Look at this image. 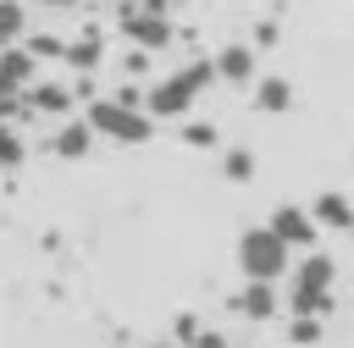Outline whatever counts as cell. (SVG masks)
Returning a JSON list of instances; mask_svg holds the SVG:
<instances>
[{
    "instance_id": "obj_2",
    "label": "cell",
    "mask_w": 354,
    "mask_h": 348,
    "mask_svg": "<svg viewBox=\"0 0 354 348\" xmlns=\"http://www.w3.org/2000/svg\"><path fill=\"white\" fill-rule=\"evenodd\" d=\"M238 271H243V282H277V276L293 271V249L266 221L260 226H243L238 232Z\"/></svg>"
},
{
    "instance_id": "obj_8",
    "label": "cell",
    "mask_w": 354,
    "mask_h": 348,
    "mask_svg": "<svg viewBox=\"0 0 354 348\" xmlns=\"http://www.w3.org/2000/svg\"><path fill=\"white\" fill-rule=\"evenodd\" d=\"M94 127H88V116H61V127L50 133V155H61V160H83L88 149H94Z\"/></svg>"
},
{
    "instance_id": "obj_11",
    "label": "cell",
    "mask_w": 354,
    "mask_h": 348,
    "mask_svg": "<svg viewBox=\"0 0 354 348\" xmlns=\"http://www.w3.org/2000/svg\"><path fill=\"white\" fill-rule=\"evenodd\" d=\"M22 99H28L39 116H66V110L77 105V88H72V83H33Z\"/></svg>"
},
{
    "instance_id": "obj_4",
    "label": "cell",
    "mask_w": 354,
    "mask_h": 348,
    "mask_svg": "<svg viewBox=\"0 0 354 348\" xmlns=\"http://www.w3.org/2000/svg\"><path fill=\"white\" fill-rule=\"evenodd\" d=\"M266 226H271V232H277L288 249H304V254L321 243V226H315L310 204H277V210L266 215Z\"/></svg>"
},
{
    "instance_id": "obj_19",
    "label": "cell",
    "mask_w": 354,
    "mask_h": 348,
    "mask_svg": "<svg viewBox=\"0 0 354 348\" xmlns=\"http://www.w3.org/2000/svg\"><path fill=\"white\" fill-rule=\"evenodd\" d=\"M22 44H28V50H33L39 61H55V55L66 61V39H55V33H28Z\"/></svg>"
},
{
    "instance_id": "obj_24",
    "label": "cell",
    "mask_w": 354,
    "mask_h": 348,
    "mask_svg": "<svg viewBox=\"0 0 354 348\" xmlns=\"http://www.w3.org/2000/svg\"><path fill=\"white\" fill-rule=\"evenodd\" d=\"M17 105H22V94H17V99H0V127H6V116H11Z\"/></svg>"
},
{
    "instance_id": "obj_21",
    "label": "cell",
    "mask_w": 354,
    "mask_h": 348,
    "mask_svg": "<svg viewBox=\"0 0 354 348\" xmlns=\"http://www.w3.org/2000/svg\"><path fill=\"white\" fill-rule=\"evenodd\" d=\"M22 155H28L22 138H17L11 127H0V171H6V166H22Z\"/></svg>"
},
{
    "instance_id": "obj_15",
    "label": "cell",
    "mask_w": 354,
    "mask_h": 348,
    "mask_svg": "<svg viewBox=\"0 0 354 348\" xmlns=\"http://www.w3.org/2000/svg\"><path fill=\"white\" fill-rule=\"evenodd\" d=\"M28 39V11H22V0H0V50L6 44H22Z\"/></svg>"
},
{
    "instance_id": "obj_25",
    "label": "cell",
    "mask_w": 354,
    "mask_h": 348,
    "mask_svg": "<svg viewBox=\"0 0 354 348\" xmlns=\"http://www.w3.org/2000/svg\"><path fill=\"white\" fill-rule=\"evenodd\" d=\"M149 348H183V342H177V337H171V342H149Z\"/></svg>"
},
{
    "instance_id": "obj_22",
    "label": "cell",
    "mask_w": 354,
    "mask_h": 348,
    "mask_svg": "<svg viewBox=\"0 0 354 348\" xmlns=\"http://www.w3.org/2000/svg\"><path fill=\"white\" fill-rule=\"evenodd\" d=\"M199 331H205V320H199V315H177V320H171V337H177L183 348H194V337H199Z\"/></svg>"
},
{
    "instance_id": "obj_26",
    "label": "cell",
    "mask_w": 354,
    "mask_h": 348,
    "mask_svg": "<svg viewBox=\"0 0 354 348\" xmlns=\"http://www.w3.org/2000/svg\"><path fill=\"white\" fill-rule=\"evenodd\" d=\"M44 6H72V0H44Z\"/></svg>"
},
{
    "instance_id": "obj_5",
    "label": "cell",
    "mask_w": 354,
    "mask_h": 348,
    "mask_svg": "<svg viewBox=\"0 0 354 348\" xmlns=\"http://www.w3.org/2000/svg\"><path fill=\"white\" fill-rule=\"evenodd\" d=\"M39 83V55L28 44H6L0 50V99H17Z\"/></svg>"
},
{
    "instance_id": "obj_17",
    "label": "cell",
    "mask_w": 354,
    "mask_h": 348,
    "mask_svg": "<svg viewBox=\"0 0 354 348\" xmlns=\"http://www.w3.org/2000/svg\"><path fill=\"white\" fill-rule=\"evenodd\" d=\"M66 66H77V72H94V66H100V33L66 39Z\"/></svg>"
},
{
    "instance_id": "obj_10",
    "label": "cell",
    "mask_w": 354,
    "mask_h": 348,
    "mask_svg": "<svg viewBox=\"0 0 354 348\" xmlns=\"http://www.w3.org/2000/svg\"><path fill=\"white\" fill-rule=\"evenodd\" d=\"M310 215H315V226H321V232H354V204H348V193H337V188L315 193Z\"/></svg>"
},
{
    "instance_id": "obj_3",
    "label": "cell",
    "mask_w": 354,
    "mask_h": 348,
    "mask_svg": "<svg viewBox=\"0 0 354 348\" xmlns=\"http://www.w3.org/2000/svg\"><path fill=\"white\" fill-rule=\"evenodd\" d=\"M88 127H94L100 138H111V144H149V138H155V116H149L144 105L116 99V94L88 99Z\"/></svg>"
},
{
    "instance_id": "obj_1",
    "label": "cell",
    "mask_w": 354,
    "mask_h": 348,
    "mask_svg": "<svg viewBox=\"0 0 354 348\" xmlns=\"http://www.w3.org/2000/svg\"><path fill=\"white\" fill-rule=\"evenodd\" d=\"M210 83H216V61H188V66H177L171 77H155V83L144 88V110H149L155 122H183Z\"/></svg>"
},
{
    "instance_id": "obj_7",
    "label": "cell",
    "mask_w": 354,
    "mask_h": 348,
    "mask_svg": "<svg viewBox=\"0 0 354 348\" xmlns=\"http://www.w3.org/2000/svg\"><path fill=\"white\" fill-rule=\"evenodd\" d=\"M210 61H216V77L232 83V88H243V83L260 77V55H254V44H221Z\"/></svg>"
},
{
    "instance_id": "obj_12",
    "label": "cell",
    "mask_w": 354,
    "mask_h": 348,
    "mask_svg": "<svg viewBox=\"0 0 354 348\" xmlns=\"http://www.w3.org/2000/svg\"><path fill=\"white\" fill-rule=\"evenodd\" d=\"M288 105H293V83H288V77H277V72H271V77H254V110L282 116Z\"/></svg>"
},
{
    "instance_id": "obj_23",
    "label": "cell",
    "mask_w": 354,
    "mask_h": 348,
    "mask_svg": "<svg viewBox=\"0 0 354 348\" xmlns=\"http://www.w3.org/2000/svg\"><path fill=\"white\" fill-rule=\"evenodd\" d=\"M194 348H232V342H227V331H221V326H205V331L194 337Z\"/></svg>"
},
{
    "instance_id": "obj_14",
    "label": "cell",
    "mask_w": 354,
    "mask_h": 348,
    "mask_svg": "<svg viewBox=\"0 0 354 348\" xmlns=\"http://www.w3.org/2000/svg\"><path fill=\"white\" fill-rule=\"evenodd\" d=\"M288 309H293V315H321V320H326V309H332V293H326V287L288 282Z\"/></svg>"
},
{
    "instance_id": "obj_20",
    "label": "cell",
    "mask_w": 354,
    "mask_h": 348,
    "mask_svg": "<svg viewBox=\"0 0 354 348\" xmlns=\"http://www.w3.org/2000/svg\"><path fill=\"white\" fill-rule=\"evenodd\" d=\"M183 144H194V149H216L221 133H216L210 122H188V127H183Z\"/></svg>"
},
{
    "instance_id": "obj_13",
    "label": "cell",
    "mask_w": 354,
    "mask_h": 348,
    "mask_svg": "<svg viewBox=\"0 0 354 348\" xmlns=\"http://www.w3.org/2000/svg\"><path fill=\"white\" fill-rule=\"evenodd\" d=\"M293 282H304V287H326L332 293V276H337V265H332V254H321V249H310L293 271H288Z\"/></svg>"
},
{
    "instance_id": "obj_6",
    "label": "cell",
    "mask_w": 354,
    "mask_h": 348,
    "mask_svg": "<svg viewBox=\"0 0 354 348\" xmlns=\"http://www.w3.org/2000/svg\"><path fill=\"white\" fill-rule=\"evenodd\" d=\"M122 33H127L138 50H166V44H171V22L160 17V6H144V11H122Z\"/></svg>"
},
{
    "instance_id": "obj_9",
    "label": "cell",
    "mask_w": 354,
    "mask_h": 348,
    "mask_svg": "<svg viewBox=\"0 0 354 348\" xmlns=\"http://www.w3.org/2000/svg\"><path fill=\"white\" fill-rule=\"evenodd\" d=\"M232 309H238L243 320L266 326V320L282 309V298H277V287H271V282H243V287H238V298H232Z\"/></svg>"
},
{
    "instance_id": "obj_16",
    "label": "cell",
    "mask_w": 354,
    "mask_h": 348,
    "mask_svg": "<svg viewBox=\"0 0 354 348\" xmlns=\"http://www.w3.org/2000/svg\"><path fill=\"white\" fill-rule=\"evenodd\" d=\"M254 171H260L254 149H243V144H238V149H221V177H227V182H249Z\"/></svg>"
},
{
    "instance_id": "obj_18",
    "label": "cell",
    "mask_w": 354,
    "mask_h": 348,
    "mask_svg": "<svg viewBox=\"0 0 354 348\" xmlns=\"http://www.w3.org/2000/svg\"><path fill=\"white\" fill-rule=\"evenodd\" d=\"M321 331H326L321 315H293V320H288V342H293V348H315Z\"/></svg>"
}]
</instances>
